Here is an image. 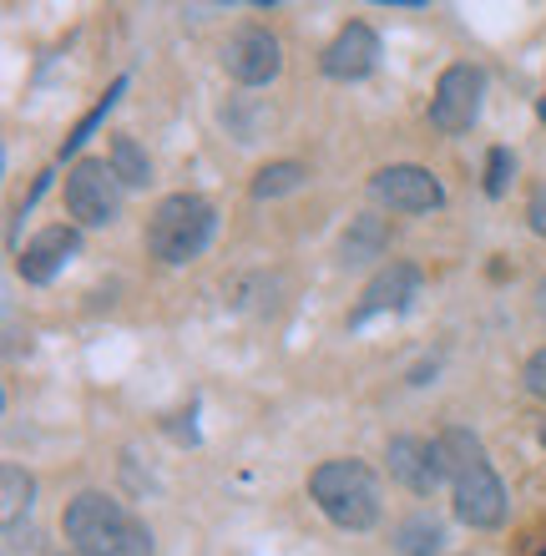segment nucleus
Instances as JSON below:
<instances>
[{"label": "nucleus", "instance_id": "obj_7", "mask_svg": "<svg viewBox=\"0 0 546 556\" xmlns=\"http://www.w3.org/2000/svg\"><path fill=\"white\" fill-rule=\"evenodd\" d=\"M369 192L374 203H384L390 213H435L445 203L441 177L430 167H415V162H395V167H380L369 177Z\"/></svg>", "mask_w": 546, "mask_h": 556}, {"label": "nucleus", "instance_id": "obj_18", "mask_svg": "<svg viewBox=\"0 0 546 556\" xmlns=\"http://www.w3.org/2000/svg\"><path fill=\"white\" fill-rule=\"evenodd\" d=\"M122 91H127V76H117V81H112V91H106L102 102H97V106H91V112H87V117H81V127H76V132L66 137V147H61V157H66V152H76V147H81L91 132H97V127H102V122H106V112L117 106V97H122Z\"/></svg>", "mask_w": 546, "mask_h": 556}, {"label": "nucleus", "instance_id": "obj_14", "mask_svg": "<svg viewBox=\"0 0 546 556\" xmlns=\"http://www.w3.org/2000/svg\"><path fill=\"white\" fill-rule=\"evenodd\" d=\"M30 496H36V481H30L26 466H5L0 470V501H5V536L21 531V511H30Z\"/></svg>", "mask_w": 546, "mask_h": 556}, {"label": "nucleus", "instance_id": "obj_17", "mask_svg": "<svg viewBox=\"0 0 546 556\" xmlns=\"http://www.w3.org/2000/svg\"><path fill=\"white\" fill-rule=\"evenodd\" d=\"M441 542H445V531H441V521L435 516H410L405 527H399V552L405 556H435L441 552Z\"/></svg>", "mask_w": 546, "mask_h": 556}, {"label": "nucleus", "instance_id": "obj_20", "mask_svg": "<svg viewBox=\"0 0 546 556\" xmlns=\"http://www.w3.org/2000/svg\"><path fill=\"white\" fill-rule=\"evenodd\" d=\"M521 380H526V390H532L536 400H546V350H536L532 359H526V369H521Z\"/></svg>", "mask_w": 546, "mask_h": 556}, {"label": "nucleus", "instance_id": "obj_3", "mask_svg": "<svg viewBox=\"0 0 546 556\" xmlns=\"http://www.w3.org/2000/svg\"><path fill=\"white\" fill-rule=\"evenodd\" d=\"M309 496H314V506L344 531H369L384 511L380 476H374L365 460H325V466H314Z\"/></svg>", "mask_w": 546, "mask_h": 556}, {"label": "nucleus", "instance_id": "obj_5", "mask_svg": "<svg viewBox=\"0 0 546 556\" xmlns=\"http://www.w3.org/2000/svg\"><path fill=\"white\" fill-rule=\"evenodd\" d=\"M122 203L127 188L106 157H81L66 173V213L76 218V228H112L122 218Z\"/></svg>", "mask_w": 546, "mask_h": 556}, {"label": "nucleus", "instance_id": "obj_16", "mask_svg": "<svg viewBox=\"0 0 546 556\" xmlns=\"http://www.w3.org/2000/svg\"><path fill=\"white\" fill-rule=\"evenodd\" d=\"M309 182V167L304 162H268L253 177V198H283V192H299Z\"/></svg>", "mask_w": 546, "mask_h": 556}, {"label": "nucleus", "instance_id": "obj_10", "mask_svg": "<svg viewBox=\"0 0 546 556\" xmlns=\"http://www.w3.org/2000/svg\"><path fill=\"white\" fill-rule=\"evenodd\" d=\"M415 293H420V268L405 264V258H390V264H380L374 268V278L365 283V293H359L350 324L359 329V324H369L374 314H405Z\"/></svg>", "mask_w": 546, "mask_h": 556}, {"label": "nucleus", "instance_id": "obj_22", "mask_svg": "<svg viewBox=\"0 0 546 556\" xmlns=\"http://www.w3.org/2000/svg\"><path fill=\"white\" fill-rule=\"evenodd\" d=\"M536 117H542V122H546V97H536Z\"/></svg>", "mask_w": 546, "mask_h": 556}, {"label": "nucleus", "instance_id": "obj_15", "mask_svg": "<svg viewBox=\"0 0 546 556\" xmlns=\"http://www.w3.org/2000/svg\"><path fill=\"white\" fill-rule=\"evenodd\" d=\"M106 162H112V173L122 177V188H148L152 182V157L132 137H112V157Z\"/></svg>", "mask_w": 546, "mask_h": 556}, {"label": "nucleus", "instance_id": "obj_25", "mask_svg": "<svg viewBox=\"0 0 546 556\" xmlns=\"http://www.w3.org/2000/svg\"><path fill=\"white\" fill-rule=\"evenodd\" d=\"M542 440H546V430H542Z\"/></svg>", "mask_w": 546, "mask_h": 556}, {"label": "nucleus", "instance_id": "obj_19", "mask_svg": "<svg viewBox=\"0 0 546 556\" xmlns=\"http://www.w3.org/2000/svg\"><path fill=\"white\" fill-rule=\"evenodd\" d=\"M511 173H517L511 152H506V147H491V157H486V192L491 198H501L506 182H511Z\"/></svg>", "mask_w": 546, "mask_h": 556}, {"label": "nucleus", "instance_id": "obj_12", "mask_svg": "<svg viewBox=\"0 0 546 556\" xmlns=\"http://www.w3.org/2000/svg\"><path fill=\"white\" fill-rule=\"evenodd\" d=\"M374 61H380V36H374V26L350 21V26L325 46V61H319V66H325L329 81H359V76L374 72Z\"/></svg>", "mask_w": 546, "mask_h": 556}, {"label": "nucleus", "instance_id": "obj_23", "mask_svg": "<svg viewBox=\"0 0 546 556\" xmlns=\"http://www.w3.org/2000/svg\"><path fill=\"white\" fill-rule=\"evenodd\" d=\"M536 299H542V314H546V283H542V289H536Z\"/></svg>", "mask_w": 546, "mask_h": 556}, {"label": "nucleus", "instance_id": "obj_8", "mask_svg": "<svg viewBox=\"0 0 546 556\" xmlns=\"http://www.w3.org/2000/svg\"><path fill=\"white\" fill-rule=\"evenodd\" d=\"M223 72L233 76V81H243V87H268L274 76L283 72V46L274 30L264 26H243L228 36V46H223Z\"/></svg>", "mask_w": 546, "mask_h": 556}, {"label": "nucleus", "instance_id": "obj_6", "mask_svg": "<svg viewBox=\"0 0 546 556\" xmlns=\"http://www.w3.org/2000/svg\"><path fill=\"white\" fill-rule=\"evenodd\" d=\"M481 97H486V72L471 66V61H456V66H445L441 81H435L430 122H435L441 132H466V127L481 117Z\"/></svg>", "mask_w": 546, "mask_h": 556}, {"label": "nucleus", "instance_id": "obj_1", "mask_svg": "<svg viewBox=\"0 0 546 556\" xmlns=\"http://www.w3.org/2000/svg\"><path fill=\"white\" fill-rule=\"evenodd\" d=\"M445 445V476H450V501H456V516L471 531H496L506 521V485L496 476V466L486 460V445L450 425L441 435Z\"/></svg>", "mask_w": 546, "mask_h": 556}, {"label": "nucleus", "instance_id": "obj_2", "mask_svg": "<svg viewBox=\"0 0 546 556\" xmlns=\"http://www.w3.org/2000/svg\"><path fill=\"white\" fill-rule=\"evenodd\" d=\"M61 531L76 556H152L148 521L102 491H81L76 501H66Z\"/></svg>", "mask_w": 546, "mask_h": 556}, {"label": "nucleus", "instance_id": "obj_24", "mask_svg": "<svg viewBox=\"0 0 546 556\" xmlns=\"http://www.w3.org/2000/svg\"><path fill=\"white\" fill-rule=\"evenodd\" d=\"M61 556H76V552H61Z\"/></svg>", "mask_w": 546, "mask_h": 556}, {"label": "nucleus", "instance_id": "obj_9", "mask_svg": "<svg viewBox=\"0 0 546 556\" xmlns=\"http://www.w3.org/2000/svg\"><path fill=\"white\" fill-rule=\"evenodd\" d=\"M384 460H390V476H395L410 496H435L441 481H450V476H445V445L441 440L395 435L390 440V451H384Z\"/></svg>", "mask_w": 546, "mask_h": 556}, {"label": "nucleus", "instance_id": "obj_11", "mask_svg": "<svg viewBox=\"0 0 546 556\" xmlns=\"http://www.w3.org/2000/svg\"><path fill=\"white\" fill-rule=\"evenodd\" d=\"M76 253H81V228H72V223H51V228H41V233L21 249L15 268H21L26 283H51L61 268L72 264Z\"/></svg>", "mask_w": 546, "mask_h": 556}, {"label": "nucleus", "instance_id": "obj_13", "mask_svg": "<svg viewBox=\"0 0 546 556\" xmlns=\"http://www.w3.org/2000/svg\"><path fill=\"white\" fill-rule=\"evenodd\" d=\"M384 243H390L384 223L365 213V218H355V223H350V233L340 238V264L344 268H359V264H369V258H384Z\"/></svg>", "mask_w": 546, "mask_h": 556}, {"label": "nucleus", "instance_id": "obj_4", "mask_svg": "<svg viewBox=\"0 0 546 556\" xmlns=\"http://www.w3.org/2000/svg\"><path fill=\"white\" fill-rule=\"evenodd\" d=\"M213 228H218V213H213L207 198H198V192H167L148 218V249H152V258H163L173 268L192 264L213 243Z\"/></svg>", "mask_w": 546, "mask_h": 556}, {"label": "nucleus", "instance_id": "obj_21", "mask_svg": "<svg viewBox=\"0 0 546 556\" xmlns=\"http://www.w3.org/2000/svg\"><path fill=\"white\" fill-rule=\"evenodd\" d=\"M532 228H536V233L546 238V188L536 192V203H532Z\"/></svg>", "mask_w": 546, "mask_h": 556}]
</instances>
